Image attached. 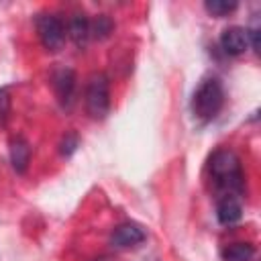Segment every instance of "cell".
I'll use <instances>...</instances> for the list:
<instances>
[{
  "instance_id": "1",
  "label": "cell",
  "mask_w": 261,
  "mask_h": 261,
  "mask_svg": "<svg viewBox=\"0 0 261 261\" xmlns=\"http://www.w3.org/2000/svg\"><path fill=\"white\" fill-rule=\"evenodd\" d=\"M210 179L220 196H239L245 190V173L239 155L232 149H216L208 163Z\"/></svg>"
},
{
  "instance_id": "2",
  "label": "cell",
  "mask_w": 261,
  "mask_h": 261,
  "mask_svg": "<svg viewBox=\"0 0 261 261\" xmlns=\"http://www.w3.org/2000/svg\"><path fill=\"white\" fill-rule=\"evenodd\" d=\"M224 106V88L218 77H206L192 96V112L202 122L214 120Z\"/></svg>"
},
{
  "instance_id": "3",
  "label": "cell",
  "mask_w": 261,
  "mask_h": 261,
  "mask_svg": "<svg viewBox=\"0 0 261 261\" xmlns=\"http://www.w3.org/2000/svg\"><path fill=\"white\" fill-rule=\"evenodd\" d=\"M86 110L92 118H104L110 110V84L104 73H92L86 84Z\"/></svg>"
},
{
  "instance_id": "4",
  "label": "cell",
  "mask_w": 261,
  "mask_h": 261,
  "mask_svg": "<svg viewBox=\"0 0 261 261\" xmlns=\"http://www.w3.org/2000/svg\"><path fill=\"white\" fill-rule=\"evenodd\" d=\"M37 33L47 51H59L65 43V27L55 14H41L37 18Z\"/></svg>"
},
{
  "instance_id": "5",
  "label": "cell",
  "mask_w": 261,
  "mask_h": 261,
  "mask_svg": "<svg viewBox=\"0 0 261 261\" xmlns=\"http://www.w3.org/2000/svg\"><path fill=\"white\" fill-rule=\"evenodd\" d=\"M220 47L228 55H243L251 47L247 29H243V27H228V29H224L222 35H220Z\"/></svg>"
},
{
  "instance_id": "6",
  "label": "cell",
  "mask_w": 261,
  "mask_h": 261,
  "mask_svg": "<svg viewBox=\"0 0 261 261\" xmlns=\"http://www.w3.org/2000/svg\"><path fill=\"white\" fill-rule=\"evenodd\" d=\"M145 230L135 224V222H124V224H118L114 230H112V245L114 247H120V249H128V247H137L145 241Z\"/></svg>"
},
{
  "instance_id": "7",
  "label": "cell",
  "mask_w": 261,
  "mask_h": 261,
  "mask_svg": "<svg viewBox=\"0 0 261 261\" xmlns=\"http://www.w3.org/2000/svg\"><path fill=\"white\" fill-rule=\"evenodd\" d=\"M216 218L224 226H232L243 218V204L239 196H220L216 204Z\"/></svg>"
},
{
  "instance_id": "8",
  "label": "cell",
  "mask_w": 261,
  "mask_h": 261,
  "mask_svg": "<svg viewBox=\"0 0 261 261\" xmlns=\"http://www.w3.org/2000/svg\"><path fill=\"white\" fill-rule=\"evenodd\" d=\"M53 90L63 106H69L75 90V73L69 67H61L53 73Z\"/></svg>"
},
{
  "instance_id": "9",
  "label": "cell",
  "mask_w": 261,
  "mask_h": 261,
  "mask_svg": "<svg viewBox=\"0 0 261 261\" xmlns=\"http://www.w3.org/2000/svg\"><path fill=\"white\" fill-rule=\"evenodd\" d=\"M31 161V145L24 137L16 135L10 139V163L16 173H24Z\"/></svg>"
},
{
  "instance_id": "10",
  "label": "cell",
  "mask_w": 261,
  "mask_h": 261,
  "mask_svg": "<svg viewBox=\"0 0 261 261\" xmlns=\"http://www.w3.org/2000/svg\"><path fill=\"white\" fill-rule=\"evenodd\" d=\"M67 33L77 47H86V43L90 41V20L86 18V14H73Z\"/></svg>"
},
{
  "instance_id": "11",
  "label": "cell",
  "mask_w": 261,
  "mask_h": 261,
  "mask_svg": "<svg viewBox=\"0 0 261 261\" xmlns=\"http://www.w3.org/2000/svg\"><path fill=\"white\" fill-rule=\"evenodd\" d=\"M255 255V247L251 243H232L222 251L224 261H251Z\"/></svg>"
},
{
  "instance_id": "12",
  "label": "cell",
  "mask_w": 261,
  "mask_h": 261,
  "mask_svg": "<svg viewBox=\"0 0 261 261\" xmlns=\"http://www.w3.org/2000/svg\"><path fill=\"white\" fill-rule=\"evenodd\" d=\"M112 29H114L112 20L106 14H100L94 22H90V37H94V39H106L112 33Z\"/></svg>"
},
{
  "instance_id": "13",
  "label": "cell",
  "mask_w": 261,
  "mask_h": 261,
  "mask_svg": "<svg viewBox=\"0 0 261 261\" xmlns=\"http://www.w3.org/2000/svg\"><path fill=\"white\" fill-rule=\"evenodd\" d=\"M204 8L212 14V16H226V14H230V12H234L237 10V2H226V0H210V2H206L204 4Z\"/></svg>"
},
{
  "instance_id": "14",
  "label": "cell",
  "mask_w": 261,
  "mask_h": 261,
  "mask_svg": "<svg viewBox=\"0 0 261 261\" xmlns=\"http://www.w3.org/2000/svg\"><path fill=\"white\" fill-rule=\"evenodd\" d=\"M77 145H80V139H77V135H75V133L65 135V137H63V141H61V155H63V157H69V155L77 149Z\"/></svg>"
},
{
  "instance_id": "15",
  "label": "cell",
  "mask_w": 261,
  "mask_h": 261,
  "mask_svg": "<svg viewBox=\"0 0 261 261\" xmlns=\"http://www.w3.org/2000/svg\"><path fill=\"white\" fill-rule=\"evenodd\" d=\"M8 92L6 90H0V122L6 118V112H8Z\"/></svg>"
},
{
  "instance_id": "16",
  "label": "cell",
  "mask_w": 261,
  "mask_h": 261,
  "mask_svg": "<svg viewBox=\"0 0 261 261\" xmlns=\"http://www.w3.org/2000/svg\"><path fill=\"white\" fill-rule=\"evenodd\" d=\"M94 261H114L112 257H108V255H102V257H96Z\"/></svg>"
}]
</instances>
